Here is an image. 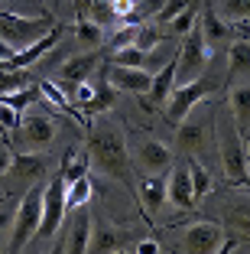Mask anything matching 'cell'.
<instances>
[{"label": "cell", "mask_w": 250, "mask_h": 254, "mask_svg": "<svg viewBox=\"0 0 250 254\" xmlns=\"http://www.w3.org/2000/svg\"><path fill=\"white\" fill-rule=\"evenodd\" d=\"M228 108H231V118L237 121L241 130L250 127V82L247 85H231L228 88Z\"/></svg>", "instance_id": "cell-20"}, {"label": "cell", "mask_w": 250, "mask_h": 254, "mask_svg": "<svg viewBox=\"0 0 250 254\" xmlns=\"http://www.w3.org/2000/svg\"><path fill=\"white\" fill-rule=\"evenodd\" d=\"M10 176L16 183H26V189H30L33 183H39L46 176V160L36 157L33 150H20L10 157Z\"/></svg>", "instance_id": "cell-15"}, {"label": "cell", "mask_w": 250, "mask_h": 254, "mask_svg": "<svg viewBox=\"0 0 250 254\" xmlns=\"http://www.w3.org/2000/svg\"><path fill=\"white\" fill-rule=\"evenodd\" d=\"M133 251H137V254H159L162 245L156 238H147V241H137V245H133Z\"/></svg>", "instance_id": "cell-38"}, {"label": "cell", "mask_w": 250, "mask_h": 254, "mask_svg": "<svg viewBox=\"0 0 250 254\" xmlns=\"http://www.w3.org/2000/svg\"><path fill=\"white\" fill-rule=\"evenodd\" d=\"M199 20H201V36H205L208 49H214V46H221L224 39L231 36V26H228V23H224V20L218 16V10H214V7H208L205 13L199 16Z\"/></svg>", "instance_id": "cell-21"}, {"label": "cell", "mask_w": 250, "mask_h": 254, "mask_svg": "<svg viewBox=\"0 0 250 254\" xmlns=\"http://www.w3.org/2000/svg\"><path fill=\"white\" fill-rule=\"evenodd\" d=\"M91 195H95V189H91V180H88V176H78V180H72V183H68V189H65L68 209H81V205H88Z\"/></svg>", "instance_id": "cell-25"}, {"label": "cell", "mask_w": 250, "mask_h": 254, "mask_svg": "<svg viewBox=\"0 0 250 254\" xmlns=\"http://www.w3.org/2000/svg\"><path fill=\"white\" fill-rule=\"evenodd\" d=\"M13 215H16V199H3L0 202V248H7V241H10Z\"/></svg>", "instance_id": "cell-33"}, {"label": "cell", "mask_w": 250, "mask_h": 254, "mask_svg": "<svg viewBox=\"0 0 250 254\" xmlns=\"http://www.w3.org/2000/svg\"><path fill=\"white\" fill-rule=\"evenodd\" d=\"M189 7H192V0H162L159 13H156V23H169L172 16H179L182 10H189Z\"/></svg>", "instance_id": "cell-35"}, {"label": "cell", "mask_w": 250, "mask_h": 254, "mask_svg": "<svg viewBox=\"0 0 250 254\" xmlns=\"http://www.w3.org/2000/svg\"><path fill=\"white\" fill-rule=\"evenodd\" d=\"M107 82L117 91H130V95H147L153 85V72L147 68H133V65H110Z\"/></svg>", "instance_id": "cell-13"}, {"label": "cell", "mask_w": 250, "mask_h": 254, "mask_svg": "<svg viewBox=\"0 0 250 254\" xmlns=\"http://www.w3.org/2000/svg\"><path fill=\"white\" fill-rule=\"evenodd\" d=\"M195 23H199V10L189 7V10H182L179 16H172L169 23H162V30H169L172 36H185V33H189L192 26H195Z\"/></svg>", "instance_id": "cell-32"}, {"label": "cell", "mask_w": 250, "mask_h": 254, "mask_svg": "<svg viewBox=\"0 0 250 254\" xmlns=\"http://www.w3.org/2000/svg\"><path fill=\"white\" fill-rule=\"evenodd\" d=\"M10 157H13V150L0 140V176H7V173H10Z\"/></svg>", "instance_id": "cell-41"}, {"label": "cell", "mask_w": 250, "mask_h": 254, "mask_svg": "<svg viewBox=\"0 0 250 254\" xmlns=\"http://www.w3.org/2000/svg\"><path fill=\"white\" fill-rule=\"evenodd\" d=\"M166 202H172L179 212L195 209V189H192V176H189V163H176L166 170Z\"/></svg>", "instance_id": "cell-9"}, {"label": "cell", "mask_w": 250, "mask_h": 254, "mask_svg": "<svg viewBox=\"0 0 250 254\" xmlns=\"http://www.w3.org/2000/svg\"><path fill=\"white\" fill-rule=\"evenodd\" d=\"M214 88H218V82H214V78H205V75H201V78H195V82H189V85H176V88H172V95L166 98V105H162L166 121L176 127L179 121L192 111V108H199L205 98H211Z\"/></svg>", "instance_id": "cell-5"}, {"label": "cell", "mask_w": 250, "mask_h": 254, "mask_svg": "<svg viewBox=\"0 0 250 254\" xmlns=\"http://www.w3.org/2000/svg\"><path fill=\"white\" fill-rule=\"evenodd\" d=\"M237 248H241V238H237V235H224L221 245H218V254H231V251H237Z\"/></svg>", "instance_id": "cell-40"}, {"label": "cell", "mask_w": 250, "mask_h": 254, "mask_svg": "<svg viewBox=\"0 0 250 254\" xmlns=\"http://www.w3.org/2000/svg\"><path fill=\"white\" fill-rule=\"evenodd\" d=\"M39 91H43V98L49 101V105L62 108V111H72L75 118H78V108H75L72 101H68V98H65V91H62V88H59L55 82H39Z\"/></svg>", "instance_id": "cell-31"}, {"label": "cell", "mask_w": 250, "mask_h": 254, "mask_svg": "<svg viewBox=\"0 0 250 254\" xmlns=\"http://www.w3.org/2000/svg\"><path fill=\"white\" fill-rule=\"evenodd\" d=\"M221 238H224L221 225L195 222V225H189L185 235H182V251H189V254H218Z\"/></svg>", "instance_id": "cell-10"}, {"label": "cell", "mask_w": 250, "mask_h": 254, "mask_svg": "<svg viewBox=\"0 0 250 254\" xmlns=\"http://www.w3.org/2000/svg\"><path fill=\"white\" fill-rule=\"evenodd\" d=\"M65 189H68V183L62 180L59 173L52 176L49 186H43V218H39V232H36V238H33V241H52V235L62 228L65 212H68Z\"/></svg>", "instance_id": "cell-7"}, {"label": "cell", "mask_w": 250, "mask_h": 254, "mask_svg": "<svg viewBox=\"0 0 250 254\" xmlns=\"http://www.w3.org/2000/svg\"><path fill=\"white\" fill-rule=\"evenodd\" d=\"M114 53V65H133V68H147V56L150 53H143L137 43H130V46H120V49H110Z\"/></svg>", "instance_id": "cell-27"}, {"label": "cell", "mask_w": 250, "mask_h": 254, "mask_svg": "<svg viewBox=\"0 0 250 254\" xmlns=\"http://www.w3.org/2000/svg\"><path fill=\"white\" fill-rule=\"evenodd\" d=\"M91 228H95V222H91L88 205L75 209L72 228H68V235L62 238L59 251H65V254H85V251H88V241H91Z\"/></svg>", "instance_id": "cell-14"}, {"label": "cell", "mask_w": 250, "mask_h": 254, "mask_svg": "<svg viewBox=\"0 0 250 254\" xmlns=\"http://www.w3.org/2000/svg\"><path fill=\"white\" fill-rule=\"evenodd\" d=\"M114 98H117V88H114L110 82H101V85H95V98L85 105V111H88V114H95V111H110Z\"/></svg>", "instance_id": "cell-30"}, {"label": "cell", "mask_w": 250, "mask_h": 254, "mask_svg": "<svg viewBox=\"0 0 250 254\" xmlns=\"http://www.w3.org/2000/svg\"><path fill=\"white\" fill-rule=\"evenodd\" d=\"M75 39H78L81 46H88V49L107 43V36H104V26H101V23H95L91 16H78V23H75Z\"/></svg>", "instance_id": "cell-23"}, {"label": "cell", "mask_w": 250, "mask_h": 254, "mask_svg": "<svg viewBox=\"0 0 250 254\" xmlns=\"http://www.w3.org/2000/svg\"><path fill=\"white\" fill-rule=\"evenodd\" d=\"M110 10H114V16H120V20H127L133 10V0H110Z\"/></svg>", "instance_id": "cell-39"}, {"label": "cell", "mask_w": 250, "mask_h": 254, "mask_svg": "<svg viewBox=\"0 0 250 254\" xmlns=\"http://www.w3.org/2000/svg\"><path fill=\"white\" fill-rule=\"evenodd\" d=\"M228 78L231 85L250 78V39H234L228 49Z\"/></svg>", "instance_id": "cell-18"}, {"label": "cell", "mask_w": 250, "mask_h": 254, "mask_svg": "<svg viewBox=\"0 0 250 254\" xmlns=\"http://www.w3.org/2000/svg\"><path fill=\"white\" fill-rule=\"evenodd\" d=\"M39 218H43V186L33 183L26 189V195L16 199V215H13V228H10V241H7L10 254H20L26 251V245H33V238L39 232Z\"/></svg>", "instance_id": "cell-3"}, {"label": "cell", "mask_w": 250, "mask_h": 254, "mask_svg": "<svg viewBox=\"0 0 250 254\" xmlns=\"http://www.w3.org/2000/svg\"><path fill=\"white\" fill-rule=\"evenodd\" d=\"M218 16L224 23L250 20V0H221V3H218Z\"/></svg>", "instance_id": "cell-29"}, {"label": "cell", "mask_w": 250, "mask_h": 254, "mask_svg": "<svg viewBox=\"0 0 250 254\" xmlns=\"http://www.w3.org/2000/svg\"><path fill=\"white\" fill-rule=\"evenodd\" d=\"M98 65V56L95 53H81V56H72V59L62 62L59 68V78H65V82H85L91 72H95Z\"/></svg>", "instance_id": "cell-22"}, {"label": "cell", "mask_w": 250, "mask_h": 254, "mask_svg": "<svg viewBox=\"0 0 250 254\" xmlns=\"http://www.w3.org/2000/svg\"><path fill=\"white\" fill-rule=\"evenodd\" d=\"M137 202L143 215H156L166 205V176L162 173H147V180L137 186Z\"/></svg>", "instance_id": "cell-16"}, {"label": "cell", "mask_w": 250, "mask_h": 254, "mask_svg": "<svg viewBox=\"0 0 250 254\" xmlns=\"http://www.w3.org/2000/svg\"><path fill=\"white\" fill-rule=\"evenodd\" d=\"M46 3H49V0H46Z\"/></svg>", "instance_id": "cell-44"}, {"label": "cell", "mask_w": 250, "mask_h": 254, "mask_svg": "<svg viewBox=\"0 0 250 254\" xmlns=\"http://www.w3.org/2000/svg\"><path fill=\"white\" fill-rule=\"evenodd\" d=\"M13 56H16V49H13V46H10V43H7V39H3V36H0V62L13 59Z\"/></svg>", "instance_id": "cell-42"}, {"label": "cell", "mask_w": 250, "mask_h": 254, "mask_svg": "<svg viewBox=\"0 0 250 254\" xmlns=\"http://www.w3.org/2000/svg\"><path fill=\"white\" fill-rule=\"evenodd\" d=\"M231 225H234L244 238H250V202H241V205L231 209Z\"/></svg>", "instance_id": "cell-34"}, {"label": "cell", "mask_w": 250, "mask_h": 254, "mask_svg": "<svg viewBox=\"0 0 250 254\" xmlns=\"http://www.w3.org/2000/svg\"><path fill=\"white\" fill-rule=\"evenodd\" d=\"M247 186H250V180H247Z\"/></svg>", "instance_id": "cell-43"}, {"label": "cell", "mask_w": 250, "mask_h": 254, "mask_svg": "<svg viewBox=\"0 0 250 254\" xmlns=\"http://www.w3.org/2000/svg\"><path fill=\"white\" fill-rule=\"evenodd\" d=\"M20 137H23V147L26 150H43L52 143V137H55V124H52V118H46V114L39 111H30L20 118Z\"/></svg>", "instance_id": "cell-11"}, {"label": "cell", "mask_w": 250, "mask_h": 254, "mask_svg": "<svg viewBox=\"0 0 250 254\" xmlns=\"http://www.w3.org/2000/svg\"><path fill=\"white\" fill-rule=\"evenodd\" d=\"M20 118L23 111H16L7 101H0V130H20Z\"/></svg>", "instance_id": "cell-36"}, {"label": "cell", "mask_w": 250, "mask_h": 254, "mask_svg": "<svg viewBox=\"0 0 250 254\" xmlns=\"http://www.w3.org/2000/svg\"><path fill=\"white\" fill-rule=\"evenodd\" d=\"M176 130H179V150L189 153V157H199L201 150H205L208 137H214V114L211 111L195 114V108H192V111L176 124Z\"/></svg>", "instance_id": "cell-8"}, {"label": "cell", "mask_w": 250, "mask_h": 254, "mask_svg": "<svg viewBox=\"0 0 250 254\" xmlns=\"http://www.w3.org/2000/svg\"><path fill=\"white\" fill-rule=\"evenodd\" d=\"M127 245H130V235L127 232H117V228H110V225H104V228H91V241H88V251H127Z\"/></svg>", "instance_id": "cell-19"}, {"label": "cell", "mask_w": 250, "mask_h": 254, "mask_svg": "<svg viewBox=\"0 0 250 254\" xmlns=\"http://www.w3.org/2000/svg\"><path fill=\"white\" fill-rule=\"evenodd\" d=\"M133 36H137V23H127V26H120L114 36L107 39V46L110 49H120V46H130L133 43Z\"/></svg>", "instance_id": "cell-37"}, {"label": "cell", "mask_w": 250, "mask_h": 254, "mask_svg": "<svg viewBox=\"0 0 250 254\" xmlns=\"http://www.w3.org/2000/svg\"><path fill=\"white\" fill-rule=\"evenodd\" d=\"M133 43L140 46L143 53H153L156 46L162 43V23H137V36Z\"/></svg>", "instance_id": "cell-26"}, {"label": "cell", "mask_w": 250, "mask_h": 254, "mask_svg": "<svg viewBox=\"0 0 250 254\" xmlns=\"http://www.w3.org/2000/svg\"><path fill=\"white\" fill-rule=\"evenodd\" d=\"M55 26L52 16H20V13H0V36L13 46L16 53L26 49L30 43H36L39 36Z\"/></svg>", "instance_id": "cell-6"}, {"label": "cell", "mask_w": 250, "mask_h": 254, "mask_svg": "<svg viewBox=\"0 0 250 254\" xmlns=\"http://www.w3.org/2000/svg\"><path fill=\"white\" fill-rule=\"evenodd\" d=\"M59 176L65 183L78 180V176H88V153H75V150H65V157H62V166H59Z\"/></svg>", "instance_id": "cell-24"}, {"label": "cell", "mask_w": 250, "mask_h": 254, "mask_svg": "<svg viewBox=\"0 0 250 254\" xmlns=\"http://www.w3.org/2000/svg\"><path fill=\"white\" fill-rule=\"evenodd\" d=\"M172 88H176V56L166 59L162 68L153 72V85H150V91H147V101L153 108H162V105H166V98L172 95Z\"/></svg>", "instance_id": "cell-17"}, {"label": "cell", "mask_w": 250, "mask_h": 254, "mask_svg": "<svg viewBox=\"0 0 250 254\" xmlns=\"http://www.w3.org/2000/svg\"><path fill=\"white\" fill-rule=\"evenodd\" d=\"M214 140H218V157H221L224 180L231 186H247V180H250L247 140H244V130L237 127V121L228 111H221V118H214Z\"/></svg>", "instance_id": "cell-2"}, {"label": "cell", "mask_w": 250, "mask_h": 254, "mask_svg": "<svg viewBox=\"0 0 250 254\" xmlns=\"http://www.w3.org/2000/svg\"><path fill=\"white\" fill-rule=\"evenodd\" d=\"M137 163L147 173H166L172 166V150L156 137H140L137 143Z\"/></svg>", "instance_id": "cell-12"}, {"label": "cell", "mask_w": 250, "mask_h": 254, "mask_svg": "<svg viewBox=\"0 0 250 254\" xmlns=\"http://www.w3.org/2000/svg\"><path fill=\"white\" fill-rule=\"evenodd\" d=\"M88 166H95L98 173L110 176V180L124 183L133 195H137V176L130 170V153H127V140L120 134V127H114L110 121H95L88 124Z\"/></svg>", "instance_id": "cell-1"}, {"label": "cell", "mask_w": 250, "mask_h": 254, "mask_svg": "<svg viewBox=\"0 0 250 254\" xmlns=\"http://www.w3.org/2000/svg\"><path fill=\"white\" fill-rule=\"evenodd\" d=\"M189 176H192V189H195V199H205L208 192H211V176H208V170L201 166L199 157L189 160Z\"/></svg>", "instance_id": "cell-28"}, {"label": "cell", "mask_w": 250, "mask_h": 254, "mask_svg": "<svg viewBox=\"0 0 250 254\" xmlns=\"http://www.w3.org/2000/svg\"><path fill=\"white\" fill-rule=\"evenodd\" d=\"M208 59H211V49H208L199 26H192L176 53V85H189L195 78H201L208 68Z\"/></svg>", "instance_id": "cell-4"}]
</instances>
